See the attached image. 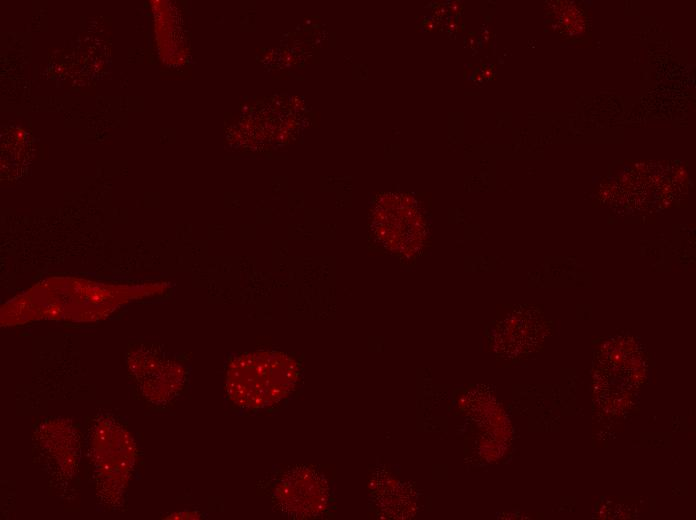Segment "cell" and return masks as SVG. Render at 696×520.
Listing matches in <instances>:
<instances>
[{
  "instance_id": "6da1fadb",
  "label": "cell",
  "mask_w": 696,
  "mask_h": 520,
  "mask_svg": "<svg viewBox=\"0 0 696 520\" xmlns=\"http://www.w3.org/2000/svg\"><path fill=\"white\" fill-rule=\"evenodd\" d=\"M297 379V364L287 355L270 351L251 352L239 356L229 365L227 391L237 405L261 409L289 396Z\"/></svg>"
},
{
  "instance_id": "7a4b0ae2",
  "label": "cell",
  "mask_w": 696,
  "mask_h": 520,
  "mask_svg": "<svg viewBox=\"0 0 696 520\" xmlns=\"http://www.w3.org/2000/svg\"><path fill=\"white\" fill-rule=\"evenodd\" d=\"M319 490L315 475L305 468L286 472L274 490L279 508L294 518L312 516L319 510Z\"/></svg>"
}]
</instances>
